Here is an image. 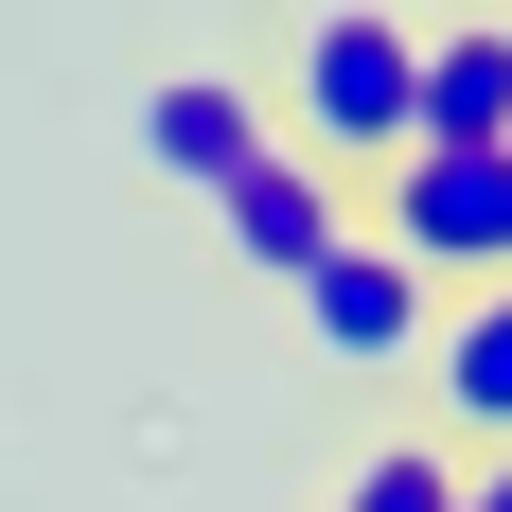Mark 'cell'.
Here are the masks:
<instances>
[{
  "label": "cell",
  "instance_id": "cell-1",
  "mask_svg": "<svg viewBox=\"0 0 512 512\" xmlns=\"http://www.w3.org/2000/svg\"><path fill=\"white\" fill-rule=\"evenodd\" d=\"M283 142H301L318 177L407 159L424 142V18H301V36H283Z\"/></svg>",
  "mask_w": 512,
  "mask_h": 512
},
{
  "label": "cell",
  "instance_id": "cell-2",
  "mask_svg": "<svg viewBox=\"0 0 512 512\" xmlns=\"http://www.w3.org/2000/svg\"><path fill=\"white\" fill-rule=\"evenodd\" d=\"M371 248H407L424 283H460V301L512 283V142H477V159H460V142H407V159H389Z\"/></svg>",
  "mask_w": 512,
  "mask_h": 512
},
{
  "label": "cell",
  "instance_id": "cell-3",
  "mask_svg": "<svg viewBox=\"0 0 512 512\" xmlns=\"http://www.w3.org/2000/svg\"><path fill=\"white\" fill-rule=\"evenodd\" d=\"M301 354L318 371H424L442 354V283H424L407 248H371V212H354V248L301 283Z\"/></svg>",
  "mask_w": 512,
  "mask_h": 512
},
{
  "label": "cell",
  "instance_id": "cell-4",
  "mask_svg": "<svg viewBox=\"0 0 512 512\" xmlns=\"http://www.w3.org/2000/svg\"><path fill=\"white\" fill-rule=\"evenodd\" d=\"M212 230H230V265H248V283H283V301H301L318 265L354 248V177H318L301 142H265L248 177H230V195H212Z\"/></svg>",
  "mask_w": 512,
  "mask_h": 512
},
{
  "label": "cell",
  "instance_id": "cell-5",
  "mask_svg": "<svg viewBox=\"0 0 512 512\" xmlns=\"http://www.w3.org/2000/svg\"><path fill=\"white\" fill-rule=\"evenodd\" d=\"M265 142H283V124L248 106V71H159V89H142V159H159V177H177L195 212L230 195V177H248Z\"/></svg>",
  "mask_w": 512,
  "mask_h": 512
},
{
  "label": "cell",
  "instance_id": "cell-6",
  "mask_svg": "<svg viewBox=\"0 0 512 512\" xmlns=\"http://www.w3.org/2000/svg\"><path fill=\"white\" fill-rule=\"evenodd\" d=\"M424 142H512V18H424Z\"/></svg>",
  "mask_w": 512,
  "mask_h": 512
},
{
  "label": "cell",
  "instance_id": "cell-7",
  "mask_svg": "<svg viewBox=\"0 0 512 512\" xmlns=\"http://www.w3.org/2000/svg\"><path fill=\"white\" fill-rule=\"evenodd\" d=\"M424 407L460 424V442H512V283H477L442 318V354H424Z\"/></svg>",
  "mask_w": 512,
  "mask_h": 512
},
{
  "label": "cell",
  "instance_id": "cell-8",
  "mask_svg": "<svg viewBox=\"0 0 512 512\" xmlns=\"http://www.w3.org/2000/svg\"><path fill=\"white\" fill-rule=\"evenodd\" d=\"M336 512H460V442H371Z\"/></svg>",
  "mask_w": 512,
  "mask_h": 512
},
{
  "label": "cell",
  "instance_id": "cell-9",
  "mask_svg": "<svg viewBox=\"0 0 512 512\" xmlns=\"http://www.w3.org/2000/svg\"><path fill=\"white\" fill-rule=\"evenodd\" d=\"M460 512H512V460H477V477H460Z\"/></svg>",
  "mask_w": 512,
  "mask_h": 512
}]
</instances>
